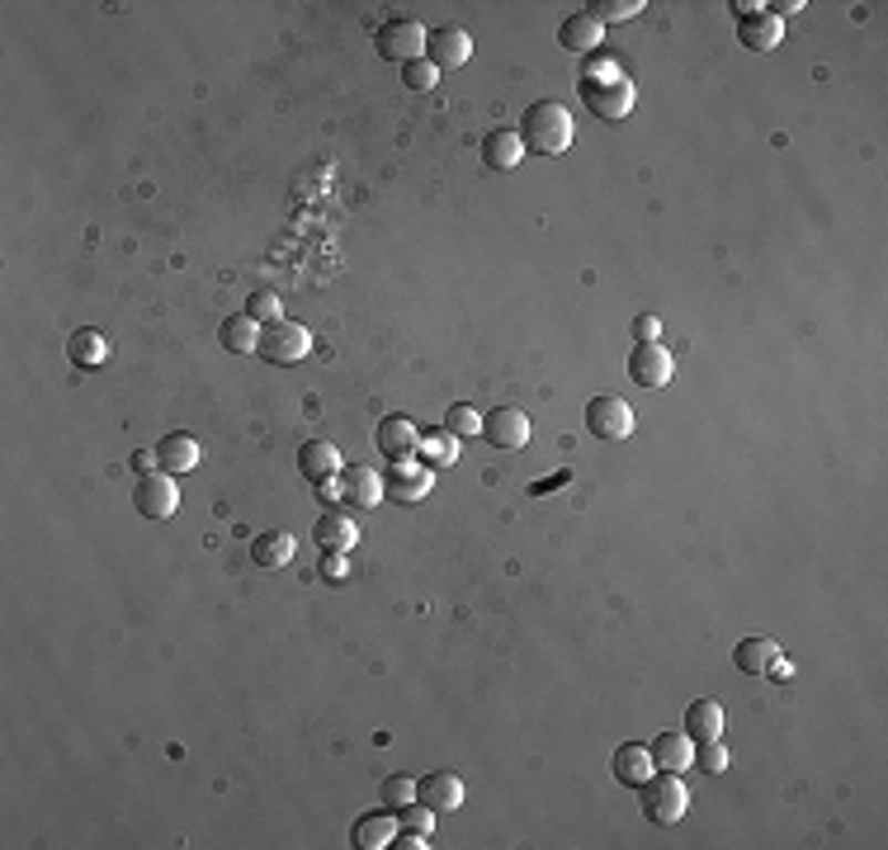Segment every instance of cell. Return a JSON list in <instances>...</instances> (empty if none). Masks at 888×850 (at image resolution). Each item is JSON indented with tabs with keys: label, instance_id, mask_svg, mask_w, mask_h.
I'll return each instance as SVG.
<instances>
[{
	"label": "cell",
	"instance_id": "1",
	"mask_svg": "<svg viewBox=\"0 0 888 850\" xmlns=\"http://www.w3.org/2000/svg\"><path fill=\"white\" fill-rule=\"evenodd\" d=\"M520 142L525 152L535 156H562L567 147H572V114L562 110L558 100H535L529 110L520 114Z\"/></svg>",
	"mask_w": 888,
	"mask_h": 850
},
{
	"label": "cell",
	"instance_id": "2",
	"mask_svg": "<svg viewBox=\"0 0 888 850\" xmlns=\"http://www.w3.org/2000/svg\"><path fill=\"white\" fill-rule=\"evenodd\" d=\"M638 799H643V818H648L652 827H671V822L685 818L690 789L681 785V775L657 770L652 779H643V785H638Z\"/></svg>",
	"mask_w": 888,
	"mask_h": 850
},
{
	"label": "cell",
	"instance_id": "3",
	"mask_svg": "<svg viewBox=\"0 0 888 850\" xmlns=\"http://www.w3.org/2000/svg\"><path fill=\"white\" fill-rule=\"evenodd\" d=\"M256 354H260L265 364H279V369L303 364L308 354H312V335H308V326H298V322H289V317H279V322L260 326Z\"/></svg>",
	"mask_w": 888,
	"mask_h": 850
},
{
	"label": "cell",
	"instance_id": "4",
	"mask_svg": "<svg viewBox=\"0 0 888 850\" xmlns=\"http://www.w3.org/2000/svg\"><path fill=\"white\" fill-rule=\"evenodd\" d=\"M577 95H581V104H586V110H591L596 118L619 123V118H629V114H633V104H638V85H633L629 76H615V81H581V85H577Z\"/></svg>",
	"mask_w": 888,
	"mask_h": 850
},
{
	"label": "cell",
	"instance_id": "5",
	"mask_svg": "<svg viewBox=\"0 0 888 850\" xmlns=\"http://www.w3.org/2000/svg\"><path fill=\"white\" fill-rule=\"evenodd\" d=\"M374 48H379V58L406 66V62H416L421 52H425V29H421L416 20H406V14H393V20L379 24Z\"/></svg>",
	"mask_w": 888,
	"mask_h": 850
},
{
	"label": "cell",
	"instance_id": "6",
	"mask_svg": "<svg viewBox=\"0 0 888 850\" xmlns=\"http://www.w3.org/2000/svg\"><path fill=\"white\" fill-rule=\"evenodd\" d=\"M133 506H137V516H147V520H171L175 510H180V487H175L171 473H156L152 468V473L137 477Z\"/></svg>",
	"mask_w": 888,
	"mask_h": 850
},
{
	"label": "cell",
	"instance_id": "7",
	"mask_svg": "<svg viewBox=\"0 0 888 850\" xmlns=\"http://www.w3.org/2000/svg\"><path fill=\"white\" fill-rule=\"evenodd\" d=\"M425 62H431L435 71H458L468 58H473V39H468V29H458V24H444V29H431L425 33V52H421Z\"/></svg>",
	"mask_w": 888,
	"mask_h": 850
},
{
	"label": "cell",
	"instance_id": "8",
	"mask_svg": "<svg viewBox=\"0 0 888 850\" xmlns=\"http://www.w3.org/2000/svg\"><path fill=\"white\" fill-rule=\"evenodd\" d=\"M629 379L638 387H671V379H677V360H671V350H662L657 341L648 345H633L629 350Z\"/></svg>",
	"mask_w": 888,
	"mask_h": 850
},
{
	"label": "cell",
	"instance_id": "9",
	"mask_svg": "<svg viewBox=\"0 0 888 850\" xmlns=\"http://www.w3.org/2000/svg\"><path fill=\"white\" fill-rule=\"evenodd\" d=\"M586 431L596 439H629L633 435V406L619 397H591L586 402Z\"/></svg>",
	"mask_w": 888,
	"mask_h": 850
},
{
	"label": "cell",
	"instance_id": "10",
	"mask_svg": "<svg viewBox=\"0 0 888 850\" xmlns=\"http://www.w3.org/2000/svg\"><path fill=\"white\" fill-rule=\"evenodd\" d=\"M483 439L492 449H525L529 445V416L520 406H492V412H483Z\"/></svg>",
	"mask_w": 888,
	"mask_h": 850
},
{
	"label": "cell",
	"instance_id": "11",
	"mask_svg": "<svg viewBox=\"0 0 888 850\" xmlns=\"http://www.w3.org/2000/svg\"><path fill=\"white\" fill-rule=\"evenodd\" d=\"M374 445H379V454L388 458V464H406V458H416L421 431H416V421H412V416L393 412V416H383V421H379Z\"/></svg>",
	"mask_w": 888,
	"mask_h": 850
},
{
	"label": "cell",
	"instance_id": "12",
	"mask_svg": "<svg viewBox=\"0 0 888 850\" xmlns=\"http://www.w3.org/2000/svg\"><path fill=\"white\" fill-rule=\"evenodd\" d=\"M431 483H435V473L425 468V464H416V458H406V464H393V468H388L383 496H393V501H402V506H416V501H425V496H431Z\"/></svg>",
	"mask_w": 888,
	"mask_h": 850
},
{
	"label": "cell",
	"instance_id": "13",
	"mask_svg": "<svg viewBox=\"0 0 888 850\" xmlns=\"http://www.w3.org/2000/svg\"><path fill=\"white\" fill-rule=\"evenodd\" d=\"M648 751H652V766H657V770H671V775H681V770L695 766V742H690L685 728H667V733H657Z\"/></svg>",
	"mask_w": 888,
	"mask_h": 850
},
{
	"label": "cell",
	"instance_id": "14",
	"mask_svg": "<svg viewBox=\"0 0 888 850\" xmlns=\"http://www.w3.org/2000/svg\"><path fill=\"white\" fill-rule=\"evenodd\" d=\"M341 449L331 445V439H303L298 445V473L308 477V483H331V477H341Z\"/></svg>",
	"mask_w": 888,
	"mask_h": 850
},
{
	"label": "cell",
	"instance_id": "15",
	"mask_svg": "<svg viewBox=\"0 0 888 850\" xmlns=\"http://www.w3.org/2000/svg\"><path fill=\"white\" fill-rule=\"evenodd\" d=\"M416 799L435 812H454V808H464V779L454 770H431L425 779H416Z\"/></svg>",
	"mask_w": 888,
	"mask_h": 850
},
{
	"label": "cell",
	"instance_id": "16",
	"mask_svg": "<svg viewBox=\"0 0 888 850\" xmlns=\"http://www.w3.org/2000/svg\"><path fill=\"white\" fill-rule=\"evenodd\" d=\"M341 501L360 506V510L379 506V501H383V477L369 468V464H345V468H341Z\"/></svg>",
	"mask_w": 888,
	"mask_h": 850
},
{
	"label": "cell",
	"instance_id": "17",
	"mask_svg": "<svg viewBox=\"0 0 888 850\" xmlns=\"http://www.w3.org/2000/svg\"><path fill=\"white\" fill-rule=\"evenodd\" d=\"M110 354H114L110 335L95 331V326H81V331L66 335V360L76 364V369H104V364H110Z\"/></svg>",
	"mask_w": 888,
	"mask_h": 850
},
{
	"label": "cell",
	"instance_id": "18",
	"mask_svg": "<svg viewBox=\"0 0 888 850\" xmlns=\"http://www.w3.org/2000/svg\"><path fill=\"white\" fill-rule=\"evenodd\" d=\"M610 766H615V779H619V785H624V789H638V785H643V779H652V775H657V766H652V751L643 747V742H619Z\"/></svg>",
	"mask_w": 888,
	"mask_h": 850
},
{
	"label": "cell",
	"instance_id": "19",
	"mask_svg": "<svg viewBox=\"0 0 888 850\" xmlns=\"http://www.w3.org/2000/svg\"><path fill=\"white\" fill-rule=\"evenodd\" d=\"M199 439L194 435H185V431H171V435H162V445H156V464H162V473H194L199 468Z\"/></svg>",
	"mask_w": 888,
	"mask_h": 850
},
{
	"label": "cell",
	"instance_id": "20",
	"mask_svg": "<svg viewBox=\"0 0 888 850\" xmlns=\"http://www.w3.org/2000/svg\"><path fill=\"white\" fill-rule=\"evenodd\" d=\"M737 39H742V48H752V52H775L779 39H785V20L771 14V10H756V14H747V20H737Z\"/></svg>",
	"mask_w": 888,
	"mask_h": 850
},
{
	"label": "cell",
	"instance_id": "21",
	"mask_svg": "<svg viewBox=\"0 0 888 850\" xmlns=\"http://www.w3.org/2000/svg\"><path fill=\"white\" fill-rule=\"evenodd\" d=\"M312 539L322 543V553H350L354 539H360V525H354L345 510H327V516H317Z\"/></svg>",
	"mask_w": 888,
	"mask_h": 850
},
{
	"label": "cell",
	"instance_id": "22",
	"mask_svg": "<svg viewBox=\"0 0 888 850\" xmlns=\"http://www.w3.org/2000/svg\"><path fill=\"white\" fill-rule=\"evenodd\" d=\"M397 812L393 808H383V812H364L360 822H354V831H350V841L360 846V850H388L393 846V837H397Z\"/></svg>",
	"mask_w": 888,
	"mask_h": 850
},
{
	"label": "cell",
	"instance_id": "23",
	"mask_svg": "<svg viewBox=\"0 0 888 850\" xmlns=\"http://www.w3.org/2000/svg\"><path fill=\"white\" fill-rule=\"evenodd\" d=\"M600 33H606V29H600L586 10H577V14H567V20L558 24V48L586 58V52H600Z\"/></svg>",
	"mask_w": 888,
	"mask_h": 850
},
{
	"label": "cell",
	"instance_id": "24",
	"mask_svg": "<svg viewBox=\"0 0 888 850\" xmlns=\"http://www.w3.org/2000/svg\"><path fill=\"white\" fill-rule=\"evenodd\" d=\"M293 553H298V539L289 535V529H265V535H256L251 539V562L256 567H289L293 562Z\"/></svg>",
	"mask_w": 888,
	"mask_h": 850
},
{
	"label": "cell",
	"instance_id": "25",
	"mask_svg": "<svg viewBox=\"0 0 888 850\" xmlns=\"http://www.w3.org/2000/svg\"><path fill=\"white\" fill-rule=\"evenodd\" d=\"M483 162H487L492 170H515V166L525 162L520 133H515V128H492V133L483 137Z\"/></svg>",
	"mask_w": 888,
	"mask_h": 850
},
{
	"label": "cell",
	"instance_id": "26",
	"mask_svg": "<svg viewBox=\"0 0 888 850\" xmlns=\"http://www.w3.org/2000/svg\"><path fill=\"white\" fill-rule=\"evenodd\" d=\"M779 657H785V652H779L775 638H742L737 652H733L737 671H747V676H771V666H775Z\"/></svg>",
	"mask_w": 888,
	"mask_h": 850
},
{
	"label": "cell",
	"instance_id": "27",
	"mask_svg": "<svg viewBox=\"0 0 888 850\" xmlns=\"http://www.w3.org/2000/svg\"><path fill=\"white\" fill-rule=\"evenodd\" d=\"M681 728L690 733V742H714L723 737V704L719 699H695L685 708V723Z\"/></svg>",
	"mask_w": 888,
	"mask_h": 850
},
{
	"label": "cell",
	"instance_id": "28",
	"mask_svg": "<svg viewBox=\"0 0 888 850\" xmlns=\"http://www.w3.org/2000/svg\"><path fill=\"white\" fill-rule=\"evenodd\" d=\"M416 464H425V468H454L458 464V435H450V431H425L421 435V445H416Z\"/></svg>",
	"mask_w": 888,
	"mask_h": 850
},
{
	"label": "cell",
	"instance_id": "29",
	"mask_svg": "<svg viewBox=\"0 0 888 850\" xmlns=\"http://www.w3.org/2000/svg\"><path fill=\"white\" fill-rule=\"evenodd\" d=\"M218 345L233 350V354H256V345H260V322H251L246 312H233V317H227V322L218 326Z\"/></svg>",
	"mask_w": 888,
	"mask_h": 850
},
{
	"label": "cell",
	"instance_id": "30",
	"mask_svg": "<svg viewBox=\"0 0 888 850\" xmlns=\"http://www.w3.org/2000/svg\"><path fill=\"white\" fill-rule=\"evenodd\" d=\"M643 10H648L643 0H591V6H586V14H591L600 29H606V24H624V20H633V14H643Z\"/></svg>",
	"mask_w": 888,
	"mask_h": 850
},
{
	"label": "cell",
	"instance_id": "31",
	"mask_svg": "<svg viewBox=\"0 0 888 850\" xmlns=\"http://www.w3.org/2000/svg\"><path fill=\"white\" fill-rule=\"evenodd\" d=\"M379 804H383V808H393V812H402L406 804H416V779H406V775H388L383 785H379Z\"/></svg>",
	"mask_w": 888,
	"mask_h": 850
},
{
	"label": "cell",
	"instance_id": "32",
	"mask_svg": "<svg viewBox=\"0 0 888 850\" xmlns=\"http://www.w3.org/2000/svg\"><path fill=\"white\" fill-rule=\"evenodd\" d=\"M444 431H450V435H458V439L483 435V412H473L468 402H454L450 412H444Z\"/></svg>",
	"mask_w": 888,
	"mask_h": 850
},
{
	"label": "cell",
	"instance_id": "33",
	"mask_svg": "<svg viewBox=\"0 0 888 850\" xmlns=\"http://www.w3.org/2000/svg\"><path fill=\"white\" fill-rule=\"evenodd\" d=\"M279 312H283V303H279L275 289H256L251 298H246V317H251V322H260V326L279 322Z\"/></svg>",
	"mask_w": 888,
	"mask_h": 850
},
{
	"label": "cell",
	"instance_id": "34",
	"mask_svg": "<svg viewBox=\"0 0 888 850\" xmlns=\"http://www.w3.org/2000/svg\"><path fill=\"white\" fill-rule=\"evenodd\" d=\"M435 81H440V71L425 62V58H416V62H406L402 66V85L406 91H416V95H425V91H435Z\"/></svg>",
	"mask_w": 888,
	"mask_h": 850
},
{
	"label": "cell",
	"instance_id": "35",
	"mask_svg": "<svg viewBox=\"0 0 888 850\" xmlns=\"http://www.w3.org/2000/svg\"><path fill=\"white\" fill-rule=\"evenodd\" d=\"M615 76H624V71H619L610 52H586L581 58V81H615Z\"/></svg>",
	"mask_w": 888,
	"mask_h": 850
},
{
	"label": "cell",
	"instance_id": "36",
	"mask_svg": "<svg viewBox=\"0 0 888 850\" xmlns=\"http://www.w3.org/2000/svg\"><path fill=\"white\" fill-rule=\"evenodd\" d=\"M695 766L709 770V775H723V770H727V747H723V737L695 742Z\"/></svg>",
	"mask_w": 888,
	"mask_h": 850
},
{
	"label": "cell",
	"instance_id": "37",
	"mask_svg": "<svg viewBox=\"0 0 888 850\" xmlns=\"http://www.w3.org/2000/svg\"><path fill=\"white\" fill-rule=\"evenodd\" d=\"M397 822H402L406 831H425V837H431V831H435V808H425V804L416 799V804H406V808L397 812Z\"/></svg>",
	"mask_w": 888,
	"mask_h": 850
},
{
	"label": "cell",
	"instance_id": "38",
	"mask_svg": "<svg viewBox=\"0 0 888 850\" xmlns=\"http://www.w3.org/2000/svg\"><path fill=\"white\" fill-rule=\"evenodd\" d=\"M317 577H322V581H345V577H350L345 553H322V567H317Z\"/></svg>",
	"mask_w": 888,
	"mask_h": 850
},
{
	"label": "cell",
	"instance_id": "39",
	"mask_svg": "<svg viewBox=\"0 0 888 850\" xmlns=\"http://www.w3.org/2000/svg\"><path fill=\"white\" fill-rule=\"evenodd\" d=\"M657 331H662V322H657L652 312H643V317H633V335H638V345H648V341H657Z\"/></svg>",
	"mask_w": 888,
	"mask_h": 850
},
{
	"label": "cell",
	"instance_id": "40",
	"mask_svg": "<svg viewBox=\"0 0 888 850\" xmlns=\"http://www.w3.org/2000/svg\"><path fill=\"white\" fill-rule=\"evenodd\" d=\"M133 468H137V477L152 473V468H156V449H137V454H133Z\"/></svg>",
	"mask_w": 888,
	"mask_h": 850
},
{
	"label": "cell",
	"instance_id": "41",
	"mask_svg": "<svg viewBox=\"0 0 888 850\" xmlns=\"http://www.w3.org/2000/svg\"><path fill=\"white\" fill-rule=\"evenodd\" d=\"M727 10H733V14H737V20H747V14H756V10H766V6H761V0H733V6H727Z\"/></svg>",
	"mask_w": 888,
	"mask_h": 850
},
{
	"label": "cell",
	"instance_id": "42",
	"mask_svg": "<svg viewBox=\"0 0 888 850\" xmlns=\"http://www.w3.org/2000/svg\"><path fill=\"white\" fill-rule=\"evenodd\" d=\"M317 496H322V501H341V477H331V483H317Z\"/></svg>",
	"mask_w": 888,
	"mask_h": 850
},
{
	"label": "cell",
	"instance_id": "43",
	"mask_svg": "<svg viewBox=\"0 0 888 850\" xmlns=\"http://www.w3.org/2000/svg\"><path fill=\"white\" fill-rule=\"evenodd\" d=\"M771 14H779V20H785V14H798V10H804V0H779V6H766Z\"/></svg>",
	"mask_w": 888,
	"mask_h": 850
}]
</instances>
